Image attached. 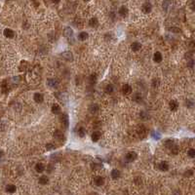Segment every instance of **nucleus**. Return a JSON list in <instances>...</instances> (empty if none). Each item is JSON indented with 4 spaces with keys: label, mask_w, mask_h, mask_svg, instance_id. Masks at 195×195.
Here are the masks:
<instances>
[{
    "label": "nucleus",
    "mask_w": 195,
    "mask_h": 195,
    "mask_svg": "<svg viewBox=\"0 0 195 195\" xmlns=\"http://www.w3.org/2000/svg\"><path fill=\"white\" fill-rule=\"evenodd\" d=\"M158 168L162 171V172H166V171L169 170V164H168V162H166V161H162V162L159 163Z\"/></svg>",
    "instance_id": "nucleus-10"
},
{
    "label": "nucleus",
    "mask_w": 195,
    "mask_h": 195,
    "mask_svg": "<svg viewBox=\"0 0 195 195\" xmlns=\"http://www.w3.org/2000/svg\"><path fill=\"white\" fill-rule=\"evenodd\" d=\"M16 189H17V187H16V185H14V184H8V185L6 186V190H7V192H10V193L15 192Z\"/></svg>",
    "instance_id": "nucleus-29"
},
{
    "label": "nucleus",
    "mask_w": 195,
    "mask_h": 195,
    "mask_svg": "<svg viewBox=\"0 0 195 195\" xmlns=\"http://www.w3.org/2000/svg\"><path fill=\"white\" fill-rule=\"evenodd\" d=\"M47 84L49 85V87H51V88H57L58 85H59V82H58L56 79L51 78V79H48Z\"/></svg>",
    "instance_id": "nucleus-13"
},
{
    "label": "nucleus",
    "mask_w": 195,
    "mask_h": 195,
    "mask_svg": "<svg viewBox=\"0 0 195 195\" xmlns=\"http://www.w3.org/2000/svg\"><path fill=\"white\" fill-rule=\"evenodd\" d=\"M94 183L97 185V186H102L104 183V179L101 176H97L95 179H94Z\"/></svg>",
    "instance_id": "nucleus-7"
},
{
    "label": "nucleus",
    "mask_w": 195,
    "mask_h": 195,
    "mask_svg": "<svg viewBox=\"0 0 195 195\" xmlns=\"http://www.w3.org/2000/svg\"><path fill=\"white\" fill-rule=\"evenodd\" d=\"M96 82H97V75L95 73H93V74H91L89 77V83L91 85H94V84H96Z\"/></svg>",
    "instance_id": "nucleus-28"
},
{
    "label": "nucleus",
    "mask_w": 195,
    "mask_h": 195,
    "mask_svg": "<svg viewBox=\"0 0 195 195\" xmlns=\"http://www.w3.org/2000/svg\"><path fill=\"white\" fill-rule=\"evenodd\" d=\"M137 133H138V136L139 137L140 139H144L146 136H147V130H146L145 126H143V125H139V126L138 127Z\"/></svg>",
    "instance_id": "nucleus-1"
},
{
    "label": "nucleus",
    "mask_w": 195,
    "mask_h": 195,
    "mask_svg": "<svg viewBox=\"0 0 195 195\" xmlns=\"http://www.w3.org/2000/svg\"><path fill=\"white\" fill-rule=\"evenodd\" d=\"M164 145L166 146L167 148H172L173 146L175 145V142H174V140L173 139H166L165 141H164Z\"/></svg>",
    "instance_id": "nucleus-20"
},
{
    "label": "nucleus",
    "mask_w": 195,
    "mask_h": 195,
    "mask_svg": "<svg viewBox=\"0 0 195 195\" xmlns=\"http://www.w3.org/2000/svg\"><path fill=\"white\" fill-rule=\"evenodd\" d=\"M45 170V165L43 163H37L35 165V171L37 173H43Z\"/></svg>",
    "instance_id": "nucleus-16"
},
{
    "label": "nucleus",
    "mask_w": 195,
    "mask_h": 195,
    "mask_svg": "<svg viewBox=\"0 0 195 195\" xmlns=\"http://www.w3.org/2000/svg\"><path fill=\"white\" fill-rule=\"evenodd\" d=\"M134 101H135L136 103H139V104L142 102V96H141L140 93H136V94H135V96H134Z\"/></svg>",
    "instance_id": "nucleus-24"
},
{
    "label": "nucleus",
    "mask_w": 195,
    "mask_h": 195,
    "mask_svg": "<svg viewBox=\"0 0 195 195\" xmlns=\"http://www.w3.org/2000/svg\"><path fill=\"white\" fill-rule=\"evenodd\" d=\"M189 6H190V8H191L193 11H195V0H191Z\"/></svg>",
    "instance_id": "nucleus-40"
},
{
    "label": "nucleus",
    "mask_w": 195,
    "mask_h": 195,
    "mask_svg": "<svg viewBox=\"0 0 195 195\" xmlns=\"http://www.w3.org/2000/svg\"><path fill=\"white\" fill-rule=\"evenodd\" d=\"M169 105H170V108H171V110H173V111H176V110L178 109V107H179V103H178L177 101L173 100V101H171V102H170Z\"/></svg>",
    "instance_id": "nucleus-15"
},
{
    "label": "nucleus",
    "mask_w": 195,
    "mask_h": 195,
    "mask_svg": "<svg viewBox=\"0 0 195 195\" xmlns=\"http://www.w3.org/2000/svg\"><path fill=\"white\" fill-rule=\"evenodd\" d=\"M53 170H54V167H53V165H49V166H48V168H47V171H48L49 173H51Z\"/></svg>",
    "instance_id": "nucleus-42"
},
{
    "label": "nucleus",
    "mask_w": 195,
    "mask_h": 195,
    "mask_svg": "<svg viewBox=\"0 0 195 195\" xmlns=\"http://www.w3.org/2000/svg\"><path fill=\"white\" fill-rule=\"evenodd\" d=\"M78 39L81 40V41H85V40H87V39H88V33L85 32V31L80 32V33L78 34Z\"/></svg>",
    "instance_id": "nucleus-25"
},
{
    "label": "nucleus",
    "mask_w": 195,
    "mask_h": 195,
    "mask_svg": "<svg viewBox=\"0 0 195 195\" xmlns=\"http://www.w3.org/2000/svg\"><path fill=\"white\" fill-rule=\"evenodd\" d=\"M54 139H55L57 141H63V139H64V135L63 134L62 131L57 130V131H55V133H54Z\"/></svg>",
    "instance_id": "nucleus-5"
},
{
    "label": "nucleus",
    "mask_w": 195,
    "mask_h": 195,
    "mask_svg": "<svg viewBox=\"0 0 195 195\" xmlns=\"http://www.w3.org/2000/svg\"><path fill=\"white\" fill-rule=\"evenodd\" d=\"M77 134H78V136H79L80 138H83V137L86 136V130H85L83 127H80V128L78 129V131H77Z\"/></svg>",
    "instance_id": "nucleus-30"
},
{
    "label": "nucleus",
    "mask_w": 195,
    "mask_h": 195,
    "mask_svg": "<svg viewBox=\"0 0 195 195\" xmlns=\"http://www.w3.org/2000/svg\"><path fill=\"white\" fill-rule=\"evenodd\" d=\"M141 10H142V12L145 13V14L150 13L151 10H152V5H151V3H150V2H145V3H143V4H142V7H141Z\"/></svg>",
    "instance_id": "nucleus-4"
},
{
    "label": "nucleus",
    "mask_w": 195,
    "mask_h": 195,
    "mask_svg": "<svg viewBox=\"0 0 195 195\" xmlns=\"http://www.w3.org/2000/svg\"><path fill=\"white\" fill-rule=\"evenodd\" d=\"M187 155H188L190 158H194V157H195V149H194V148H190V149L187 151Z\"/></svg>",
    "instance_id": "nucleus-35"
},
{
    "label": "nucleus",
    "mask_w": 195,
    "mask_h": 195,
    "mask_svg": "<svg viewBox=\"0 0 195 195\" xmlns=\"http://www.w3.org/2000/svg\"><path fill=\"white\" fill-rule=\"evenodd\" d=\"M113 90H114V88H113V86H112V85H110V84H109V85H107V86L105 87V92H106L107 94H109V95H110V94L113 92Z\"/></svg>",
    "instance_id": "nucleus-34"
},
{
    "label": "nucleus",
    "mask_w": 195,
    "mask_h": 195,
    "mask_svg": "<svg viewBox=\"0 0 195 195\" xmlns=\"http://www.w3.org/2000/svg\"><path fill=\"white\" fill-rule=\"evenodd\" d=\"M49 182V179L47 176H41L39 179V183L40 184H47Z\"/></svg>",
    "instance_id": "nucleus-27"
},
{
    "label": "nucleus",
    "mask_w": 195,
    "mask_h": 195,
    "mask_svg": "<svg viewBox=\"0 0 195 195\" xmlns=\"http://www.w3.org/2000/svg\"><path fill=\"white\" fill-rule=\"evenodd\" d=\"M151 136H152L154 139H160V135H158V134H157V133H155V132H152V133H151Z\"/></svg>",
    "instance_id": "nucleus-41"
},
{
    "label": "nucleus",
    "mask_w": 195,
    "mask_h": 195,
    "mask_svg": "<svg viewBox=\"0 0 195 195\" xmlns=\"http://www.w3.org/2000/svg\"><path fill=\"white\" fill-rule=\"evenodd\" d=\"M63 35H64V37L67 38L68 40H71V38L73 37V31H72V29H71L69 27L65 28L64 30H63Z\"/></svg>",
    "instance_id": "nucleus-6"
},
{
    "label": "nucleus",
    "mask_w": 195,
    "mask_h": 195,
    "mask_svg": "<svg viewBox=\"0 0 195 195\" xmlns=\"http://www.w3.org/2000/svg\"><path fill=\"white\" fill-rule=\"evenodd\" d=\"M137 158H138V154H137V152H135V151H130V152H128V153L126 154V157H125V159H126L127 162H133V161H135Z\"/></svg>",
    "instance_id": "nucleus-3"
},
{
    "label": "nucleus",
    "mask_w": 195,
    "mask_h": 195,
    "mask_svg": "<svg viewBox=\"0 0 195 195\" xmlns=\"http://www.w3.org/2000/svg\"><path fill=\"white\" fill-rule=\"evenodd\" d=\"M171 151H172V153L173 154H178L179 153V147H178V145H174L172 148H171Z\"/></svg>",
    "instance_id": "nucleus-37"
},
{
    "label": "nucleus",
    "mask_w": 195,
    "mask_h": 195,
    "mask_svg": "<svg viewBox=\"0 0 195 195\" xmlns=\"http://www.w3.org/2000/svg\"><path fill=\"white\" fill-rule=\"evenodd\" d=\"M139 116H140V118L141 119H143V120H147L148 119V113L146 112V111H144V110H142V111H140V113H139Z\"/></svg>",
    "instance_id": "nucleus-31"
},
{
    "label": "nucleus",
    "mask_w": 195,
    "mask_h": 195,
    "mask_svg": "<svg viewBox=\"0 0 195 195\" xmlns=\"http://www.w3.org/2000/svg\"><path fill=\"white\" fill-rule=\"evenodd\" d=\"M122 93L124 95H130L132 93V87L128 84H124L123 87H122Z\"/></svg>",
    "instance_id": "nucleus-11"
},
{
    "label": "nucleus",
    "mask_w": 195,
    "mask_h": 195,
    "mask_svg": "<svg viewBox=\"0 0 195 195\" xmlns=\"http://www.w3.org/2000/svg\"><path fill=\"white\" fill-rule=\"evenodd\" d=\"M60 120H61V123L63 124V127H65L66 129L68 128L69 126V118H68V115L66 113H63L60 117Z\"/></svg>",
    "instance_id": "nucleus-2"
},
{
    "label": "nucleus",
    "mask_w": 195,
    "mask_h": 195,
    "mask_svg": "<svg viewBox=\"0 0 195 195\" xmlns=\"http://www.w3.org/2000/svg\"><path fill=\"white\" fill-rule=\"evenodd\" d=\"M110 175H111V178H112L113 180H117V179L120 177V172H119L117 169H113V170L111 171Z\"/></svg>",
    "instance_id": "nucleus-21"
},
{
    "label": "nucleus",
    "mask_w": 195,
    "mask_h": 195,
    "mask_svg": "<svg viewBox=\"0 0 195 195\" xmlns=\"http://www.w3.org/2000/svg\"><path fill=\"white\" fill-rule=\"evenodd\" d=\"M131 48H132V50H133V51L138 52V51H139V50H140V48H141V44H140V43H139V42H134V43H132Z\"/></svg>",
    "instance_id": "nucleus-18"
},
{
    "label": "nucleus",
    "mask_w": 195,
    "mask_h": 195,
    "mask_svg": "<svg viewBox=\"0 0 195 195\" xmlns=\"http://www.w3.org/2000/svg\"><path fill=\"white\" fill-rule=\"evenodd\" d=\"M89 26H90L91 28H97L98 26H99V21H98V19H97V18H92V19H90V21H89Z\"/></svg>",
    "instance_id": "nucleus-17"
},
{
    "label": "nucleus",
    "mask_w": 195,
    "mask_h": 195,
    "mask_svg": "<svg viewBox=\"0 0 195 195\" xmlns=\"http://www.w3.org/2000/svg\"><path fill=\"white\" fill-rule=\"evenodd\" d=\"M3 156V151H1V150H0V158H1Z\"/></svg>",
    "instance_id": "nucleus-45"
},
{
    "label": "nucleus",
    "mask_w": 195,
    "mask_h": 195,
    "mask_svg": "<svg viewBox=\"0 0 195 195\" xmlns=\"http://www.w3.org/2000/svg\"><path fill=\"white\" fill-rule=\"evenodd\" d=\"M168 30L171 31V32H175V33H180V32H181V30L180 28H168Z\"/></svg>",
    "instance_id": "nucleus-36"
},
{
    "label": "nucleus",
    "mask_w": 195,
    "mask_h": 195,
    "mask_svg": "<svg viewBox=\"0 0 195 195\" xmlns=\"http://www.w3.org/2000/svg\"><path fill=\"white\" fill-rule=\"evenodd\" d=\"M101 137H102V134H101V132H99V131H96V132H94L93 134H92V136H91V139H92V140L93 141H98L100 139H101Z\"/></svg>",
    "instance_id": "nucleus-12"
},
{
    "label": "nucleus",
    "mask_w": 195,
    "mask_h": 195,
    "mask_svg": "<svg viewBox=\"0 0 195 195\" xmlns=\"http://www.w3.org/2000/svg\"><path fill=\"white\" fill-rule=\"evenodd\" d=\"M60 1H61V0H52V2H53V3H59Z\"/></svg>",
    "instance_id": "nucleus-44"
},
{
    "label": "nucleus",
    "mask_w": 195,
    "mask_h": 195,
    "mask_svg": "<svg viewBox=\"0 0 195 195\" xmlns=\"http://www.w3.org/2000/svg\"><path fill=\"white\" fill-rule=\"evenodd\" d=\"M63 58L64 60H66V61H69V62H71V61L73 60V57H72V53H71V52H64V53H63Z\"/></svg>",
    "instance_id": "nucleus-23"
},
{
    "label": "nucleus",
    "mask_w": 195,
    "mask_h": 195,
    "mask_svg": "<svg viewBox=\"0 0 195 195\" xmlns=\"http://www.w3.org/2000/svg\"><path fill=\"white\" fill-rule=\"evenodd\" d=\"M118 14H119L122 18L127 17V15H128V9H127V7H126V6H121V7L119 8V10H118Z\"/></svg>",
    "instance_id": "nucleus-8"
},
{
    "label": "nucleus",
    "mask_w": 195,
    "mask_h": 195,
    "mask_svg": "<svg viewBox=\"0 0 195 195\" xmlns=\"http://www.w3.org/2000/svg\"><path fill=\"white\" fill-rule=\"evenodd\" d=\"M151 84H152V87H153V88H157V87L160 85V80H159L158 78H154V79L152 80Z\"/></svg>",
    "instance_id": "nucleus-32"
},
{
    "label": "nucleus",
    "mask_w": 195,
    "mask_h": 195,
    "mask_svg": "<svg viewBox=\"0 0 195 195\" xmlns=\"http://www.w3.org/2000/svg\"><path fill=\"white\" fill-rule=\"evenodd\" d=\"M162 60H163L162 54H161L160 52H156V53L154 54V56H153V61H154L155 63H161V62H162Z\"/></svg>",
    "instance_id": "nucleus-14"
},
{
    "label": "nucleus",
    "mask_w": 195,
    "mask_h": 195,
    "mask_svg": "<svg viewBox=\"0 0 195 195\" xmlns=\"http://www.w3.org/2000/svg\"><path fill=\"white\" fill-rule=\"evenodd\" d=\"M99 109H100V107H99V105H98V104H93V105H91L90 108H89L90 112L93 113V114L97 113L98 111H99Z\"/></svg>",
    "instance_id": "nucleus-26"
},
{
    "label": "nucleus",
    "mask_w": 195,
    "mask_h": 195,
    "mask_svg": "<svg viewBox=\"0 0 195 195\" xmlns=\"http://www.w3.org/2000/svg\"><path fill=\"white\" fill-rule=\"evenodd\" d=\"M185 104H186V106L187 107H192L193 105H194V103H193V101H191V100H186L185 101Z\"/></svg>",
    "instance_id": "nucleus-38"
},
{
    "label": "nucleus",
    "mask_w": 195,
    "mask_h": 195,
    "mask_svg": "<svg viewBox=\"0 0 195 195\" xmlns=\"http://www.w3.org/2000/svg\"><path fill=\"white\" fill-rule=\"evenodd\" d=\"M46 148H47L48 150H52V149H55V145H54L53 143H48V144L46 145Z\"/></svg>",
    "instance_id": "nucleus-39"
},
{
    "label": "nucleus",
    "mask_w": 195,
    "mask_h": 195,
    "mask_svg": "<svg viewBox=\"0 0 195 195\" xmlns=\"http://www.w3.org/2000/svg\"><path fill=\"white\" fill-rule=\"evenodd\" d=\"M185 173H186V174H185V176H186V177H188V176H192V174H193V171H192V170H189V171H186Z\"/></svg>",
    "instance_id": "nucleus-43"
},
{
    "label": "nucleus",
    "mask_w": 195,
    "mask_h": 195,
    "mask_svg": "<svg viewBox=\"0 0 195 195\" xmlns=\"http://www.w3.org/2000/svg\"><path fill=\"white\" fill-rule=\"evenodd\" d=\"M4 35H5L7 38H13L14 35H15V33H14V31H13L12 29L6 28V29L4 30Z\"/></svg>",
    "instance_id": "nucleus-22"
},
{
    "label": "nucleus",
    "mask_w": 195,
    "mask_h": 195,
    "mask_svg": "<svg viewBox=\"0 0 195 195\" xmlns=\"http://www.w3.org/2000/svg\"><path fill=\"white\" fill-rule=\"evenodd\" d=\"M51 110H52V112L54 113V114H60L61 113V106L59 105V104H53L52 105V108H51Z\"/></svg>",
    "instance_id": "nucleus-19"
},
{
    "label": "nucleus",
    "mask_w": 195,
    "mask_h": 195,
    "mask_svg": "<svg viewBox=\"0 0 195 195\" xmlns=\"http://www.w3.org/2000/svg\"><path fill=\"white\" fill-rule=\"evenodd\" d=\"M33 100H34L35 103L40 104V103H42V102L44 101V97H43V95L40 94V93H35V94H34V97H33Z\"/></svg>",
    "instance_id": "nucleus-9"
},
{
    "label": "nucleus",
    "mask_w": 195,
    "mask_h": 195,
    "mask_svg": "<svg viewBox=\"0 0 195 195\" xmlns=\"http://www.w3.org/2000/svg\"><path fill=\"white\" fill-rule=\"evenodd\" d=\"M170 4H171V1H170V0H165V1L163 2V5H162V6H163V9H164V10H168Z\"/></svg>",
    "instance_id": "nucleus-33"
}]
</instances>
